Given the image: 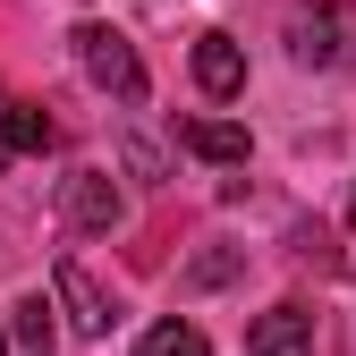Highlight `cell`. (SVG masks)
<instances>
[{"label": "cell", "instance_id": "obj_4", "mask_svg": "<svg viewBox=\"0 0 356 356\" xmlns=\"http://www.w3.org/2000/svg\"><path fill=\"white\" fill-rule=\"evenodd\" d=\"M60 220H68V229H85V238H102V229H119V220H127V195L111 187V170H68Z\"/></svg>", "mask_w": 356, "mask_h": 356}, {"label": "cell", "instance_id": "obj_11", "mask_svg": "<svg viewBox=\"0 0 356 356\" xmlns=\"http://www.w3.org/2000/svg\"><path fill=\"white\" fill-rule=\"evenodd\" d=\"M229 272H238V254H204V263H195V289H212V280H229Z\"/></svg>", "mask_w": 356, "mask_h": 356}, {"label": "cell", "instance_id": "obj_6", "mask_svg": "<svg viewBox=\"0 0 356 356\" xmlns=\"http://www.w3.org/2000/svg\"><path fill=\"white\" fill-rule=\"evenodd\" d=\"M195 85H204L212 102H238L246 94V51H238L229 34H195Z\"/></svg>", "mask_w": 356, "mask_h": 356}, {"label": "cell", "instance_id": "obj_10", "mask_svg": "<svg viewBox=\"0 0 356 356\" xmlns=\"http://www.w3.org/2000/svg\"><path fill=\"white\" fill-rule=\"evenodd\" d=\"M136 356H212V348H204L195 323H153V331L136 339Z\"/></svg>", "mask_w": 356, "mask_h": 356}, {"label": "cell", "instance_id": "obj_9", "mask_svg": "<svg viewBox=\"0 0 356 356\" xmlns=\"http://www.w3.org/2000/svg\"><path fill=\"white\" fill-rule=\"evenodd\" d=\"M9 323H17L9 339H17L26 356H51V348H60V323H51V305H42V297H26V305H9Z\"/></svg>", "mask_w": 356, "mask_h": 356}, {"label": "cell", "instance_id": "obj_8", "mask_svg": "<svg viewBox=\"0 0 356 356\" xmlns=\"http://www.w3.org/2000/svg\"><path fill=\"white\" fill-rule=\"evenodd\" d=\"M178 145H187L195 161L238 170V161H246V127H238V119H187V127H178Z\"/></svg>", "mask_w": 356, "mask_h": 356}, {"label": "cell", "instance_id": "obj_3", "mask_svg": "<svg viewBox=\"0 0 356 356\" xmlns=\"http://www.w3.org/2000/svg\"><path fill=\"white\" fill-rule=\"evenodd\" d=\"M51 297H60V314H68L76 339H111L119 331V297L85 272V263H60V272H51Z\"/></svg>", "mask_w": 356, "mask_h": 356}, {"label": "cell", "instance_id": "obj_5", "mask_svg": "<svg viewBox=\"0 0 356 356\" xmlns=\"http://www.w3.org/2000/svg\"><path fill=\"white\" fill-rule=\"evenodd\" d=\"M246 356H314V314H305V305H272V314H254Z\"/></svg>", "mask_w": 356, "mask_h": 356}, {"label": "cell", "instance_id": "obj_12", "mask_svg": "<svg viewBox=\"0 0 356 356\" xmlns=\"http://www.w3.org/2000/svg\"><path fill=\"white\" fill-rule=\"evenodd\" d=\"M0 356H9V323H0Z\"/></svg>", "mask_w": 356, "mask_h": 356}, {"label": "cell", "instance_id": "obj_1", "mask_svg": "<svg viewBox=\"0 0 356 356\" xmlns=\"http://www.w3.org/2000/svg\"><path fill=\"white\" fill-rule=\"evenodd\" d=\"M280 34H289L297 68H356V9L348 0H297Z\"/></svg>", "mask_w": 356, "mask_h": 356}, {"label": "cell", "instance_id": "obj_7", "mask_svg": "<svg viewBox=\"0 0 356 356\" xmlns=\"http://www.w3.org/2000/svg\"><path fill=\"white\" fill-rule=\"evenodd\" d=\"M60 127L42 119V102H0V161L9 153H51Z\"/></svg>", "mask_w": 356, "mask_h": 356}, {"label": "cell", "instance_id": "obj_2", "mask_svg": "<svg viewBox=\"0 0 356 356\" xmlns=\"http://www.w3.org/2000/svg\"><path fill=\"white\" fill-rule=\"evenodd\" d=\"M76 68L102 85V94H119V102H145V60H136V42H127L119 26H76Z\"/></svg>", "mask_w": 356, "mask_h": 356}]
</instances>
